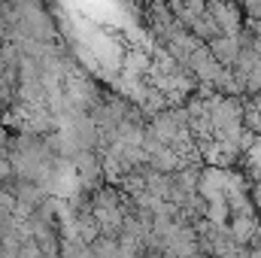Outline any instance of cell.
Here are the masks:
<instances>
[{
  "instance_id": "5",
  "label": "cell",
  "mask_w": 261,
  "mask_h": 258,
  "mask_svg": "<svg viewBox=\"0 0 261 258\" xmlns=\"http://www.w3.org/2000/svg\"><path fill=\"white\" fill-rule=\"evenodd\" d=\"M15 176V167L9 161V155H0V183H9Z\"/></svg>"
},
{
  "instance_id": "4",
  "label": "cell",
  "mask_w": 261,
  "mask_h": 258,
  "mask_svg": "<svg viewBox=\"0 0 261 258\" xmlns=\"http://www.w3.org/2000/svg\"><path fill=\"white\" fill-rule=\"evenodd\" d=\"M88 249H91L94 258H122L119 255V240H116V237H103V234H100Z\"/></svg>"
},
{
  "instance_id": "3",
  "label": "cell",
  "mask_w": 261,
  "mask_h": 258,
  "mask_svg": "<svg viewBox=\"0 0 261 258\" xmlns=\"http://www.w3.org/2000/svg\"><path fill=\"white\" fill-rule=\"evenodd\" d=\"M228 231H231L237 246H246V243L258 240V219H255V213H234Z\"/></svg>"
},
{
  "instance_id": "2",
  "label": "cell",
  "mask_w": 261,
  "mask_h": 258,
  "mask_svg": "<svg viewBox=\"0 0 261 258\" xmlns=\"http://www.w3.org/2000/svg\"><path fill=\"white\" fill-rule=\"evenodd\" d=\"M210 46V52H213V58L219 61L222 67H231L240 61V52H243V43H240V37H228V34H222V37H216L213 43H206Z\"/></svg>"
},
{
  "instance_id": "6",
  "label": "cell",
  "mask_w": 261,
  "mask_h": 258,
  "mask_svg": "<svg viewBox=\"0 0 261 258\" xmlns=\"http://www.w3.org/2000/svg\"><path fill=\"white\" fill-rule=\"evenodd\" d=\"M18 258H46V255H43V249H40L37 240H28V243L21 246V255Z\"/></svg>"
},
{
  "instance_id": "1",
  "label": "cell",
  "mask_w": 261,
  "mask_h": 258,
  "mask_svg": "<svg viewBox=\"0 0 261 258\" xmlns=\"http://www.w3.org/2000/svg\"><path fill=\"white\" fill-rule=\"evenodd\" d=\"M210 15H213V21L219 24L222 34H228V37H240V31H243L240 6H234V3H210Z\"/></svg>"
},
{
  "instance_id": "7",
  "label": "cell",
  "mask_w": 261,
  "mask_h": 258,
  "mask_svg": "<svg viewBox=\"0 0 261 258\" xmlns=\"http://www.w3.org/2000/svg\"><path fill=\"white\" fill-rule=\"evenodd\" d=\"M0 258H3V255H0Z\"/></svg>"
}]
</instances>
